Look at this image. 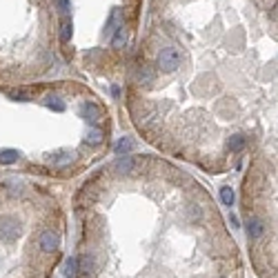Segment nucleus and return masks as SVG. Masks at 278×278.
<instances>
[{"label": "nucleus", "mask_w": 278, "mask_h": 278, "mask_svg": "<svg viewBox=\"0 0 278 278\" xmlns=\"http://www.w3.org/2000/svg\"><path fill=\"white\" fill-rule=\"evenodd\" d=\"M20 220L16 216H0V240L3 243H16L20 236Z\"/></svg>", "instance_id": "f257e3e1"}, {"label": "nucleus", "mask_w": 278, "mask_h": 278, "mask_svg": "<svg viewBox=\"0 0 278 278\" xmlns=\"http://www.w3.org/2000/svg\"><path fill=\"white\" fill-rule=\"evenodd\" d=\"M156 65H158V69L165 71V73L176 71L178 65H181V54H178V49H174V47H165L163 52L158 54Z\"/></svg>", "instance_id": "f03ea898"}, {"label": "nucleus", "mask_w": 278, "mask_h": 278, "mask_svg": "<svg viewBox=\"0 0 278 278\" xmlns=\"http://www.w3.org/2000/svg\"><path fill=\"white\" fill-rule=\"evenodd\" d=\"M38 245H40V249L42 251H47V254H52V251L58 249V245H60V238H58V234H54V232H42L40 236H38Z\"/></svg>", "instance_id": "7ed1b4c3"}, {"label": "nucleus", "mask_w": 278, "mask_h": 278, "mask_svg": "<svg viewBox=\"0 0 278 278\" xmlns=\"http://www.w3.org/2000/svg\"><path fill=\"white\" fill-rule=\"evenodd\" d=\"M83 116L91 122V125H100V120H103V111L94 103H85L83 105Z\"/></svg>", "instance_id": "20e7f679"}, {"label": "nucleus", "mask_w": 278, "mask_h": 278, "mask_svg": "<svg viewBox=\"0 0 278 278\" xmlns=\"http://www.w3.org/2000/svg\"><path fill=\"white\" fill-rule=\"evenodd\" d=\"M247 234H249V238H261L263 236V222L258 218H249L247 220Z\"/></svg>", "instance_id": "39448f33"}, {"label": "nucleus", "mask_w": 278, "mask_h": 278, "mask_svg": "<svg viewBox=\"0 0 278 278\" xmlns=\"http://www.w3.org/2000/svg\"><path fill=\"white\" fill-rule=\"evenodd\" d=\"M91 271H94V258H91V256L78 258V274L80 276H89Z\"/></svg>", "instance_id": "423d86ee"}, {"label": "nucleus", "mask_w": 278, "mask_h": 278, "mask_svg": "<svg viewBox=\"0 0 278 278\" xmlns=\"http://www.w3.org/2000/svg\"><path fill=\"white\" fill-rule=\"evenodd\" d=\"M63 274L65 278H76L78 276V258H67L63 265Z\"/></svg>", "instance_id": "0eeeda50"}, {"label": "nucleus", "mask_w": 278, "mask_h": 278, "mask_svg": "<svg viewBox=\"0 0 278 278\" xmlns=\"http://www.w3.org/2000/svg\"><path fill=\"white\" fill-rule=\"evenodd\" d=\"M114 169H116V171H134V169H136V160L129 158V156H125V158H120L118 163L114 165Z\"/></svg>", "instance_id": "6e6552de"}, {"label": "nucleus", "mask_w": 278, "mask_h": 278, "mask_svg": "<svg viewBox=\"0 0 278 278\" xmlns=\"http://www.w3.org/2000/svg\"><path fill=\"white\" fill-rule=\"evenodd\" d=\"M132 149H134V140L132 138H120L118 143H116V154H120V156H127Z\"/></svg>", "instance_id": "1a4fd4ad"}, {"label": "nucleus", "mask_w": 278, "mask_h": 278, "mask_svg": "<svg viewBox=\"0 0 278 278\" xmlns=\"http://www.w3.org/2000/svg\"><path fill=\"white\" fill-rule=\"evenodd\" d=\"M18 160L16 149H0V165H14Z\"/></svg>", "instance_id": "9d476101"}, {"label": "nucleus", "mask_w": 278, "mask_h": 278, "mask_svg": "<svg viewBox=\"0 0 278 278\" xmlns=\"http://www.w3.org/2000/svg\"><path fill=\"white\" fill-rule=\"evenodd\" d=\"M125 42H127V29L125 27H118V29H116L114 40H111V45L120 49V47H125Z\"/></svg>", "instance_id": "9b49d317"}, {"label": "nucleus", "mask_w": 278, "mask_h": 278, "mask_svg": "<svg viewBox=\"0 0 278 278\" xmlns=\"http://www.w3.org/2000/svg\"><path fill=\"white\" fill-rule=\"evenodd\" d=\"M85 140H87L89 145H100V143H103V132H100V129H98V127L89 129L87 136H85Z\"/></svg>", "instance_id": "f8f14e48"}, {"label": "nucleus", "mask_w": 278, "mask_h": 278, "mask_svg": "<svg viewBox=\"0 0 278 278\" xmlns=\"http://www.w3.org/2000/svg\"><path fill=\"white\" fill-rule=\"evenodd\" d=\"M234 191H232V187H220V200H222V205H227V207H232L234 205Z\"/></svg>", "instance_id": "ddd939ff"}, {"label": "nucleus", "mask_w": 278, "mask_h": 278, "mask_svg": "<svg viewBox=\"0 0 278 278\" xmlns=\"http://www.w3.org/2000/svg\"><path fill=\"white\" fill-rule=\"evenodd\" d=\"M243 147H245V136H243V134L232 136V138H230V149H232V151H240Z\"/></svg>", "instance_id": "4468645a"}, {"label": "nucleus", "mask_w": 278, "mask_h": 278, "mask_svg": "<svg viewBox=\"0 0 278 278\" xmlns=\"http://www.w3.org/2000/svg\"><path fill=\"white\" fill-rule=\"evenodd\" d=\"M71 20H65L63 22V27H60V40H63V42H67V40H69L71 38Z\"/></svg>", "instance_id": "2eb2a0df"}, {"label": "nucleus", "mask_w": 278, "mask_h": 278, "mask_svg": "<svg viewBox=\"0 0 278 278\" xmlns=\"http://www.w3.org/2000/svg\"><path fill=\"white\" fill-rule=\"evenodd\" d=\"M138 80L140 83H149V80H154V71L151 69H147V67H143V69H140V73H138Z\"/></svg>", "instance_id": "dca6fc26"}, {"label": "nucleus", "mask_w": 278, "mask_h": 278, "mask_svg": "<svg viewBox=\"0 0 278 278\" xmlns=\"http://www.w3.org/2000/svg\"><path fill=\"white\" fill-rule=\"evenodd\" d=\"M47 105H49L52 109H56V111H63V109H65V105L58 103V98H47Z\"/></svg>", "instance_id": "f3484780"}, {"label": "nucleus", "mask_w": 278, "mask_h": 278, "mask_svg": "<svg viewBox=\"0 0 278 278\" xmlns=\"http://www.w3.org/2000/svg\"><path fill=\"white\" fill-rule=\"evenodd\" d=\"M56 3H58V7H60V11H63V14H67V11H69V0H56Z\"/></svg>", "instance_id": "a211bd4d"}, {"label": "nucleus", "mask_w": 278, "mask_h": 278, "mask_svg": "<svg viewBox=\"0 0 278 278\" xmlns=\"http://www.w3.org/2000/svg\"><path fill=\"white\" fill-rule=\"evenodd\" d=\"M230 222H232V225H234V227H238V218H236V216H234V214L230 216Z\"/></svg>", "instance_id": "6ab92c4d"}]
</instances>
